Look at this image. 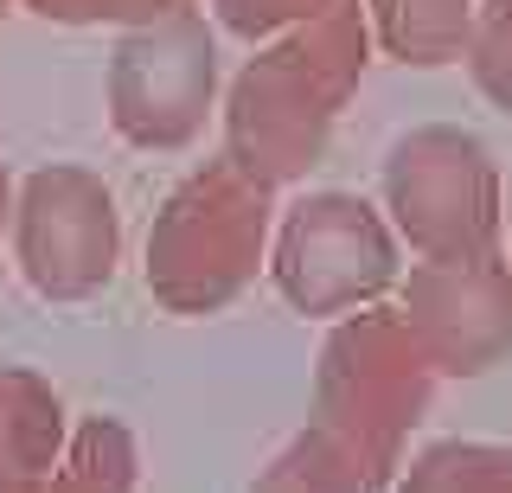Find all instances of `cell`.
Segmentation results:
<instances>
[{"label": "cell", "mask_w": 512, "mask_h": 493, "mask_svg": "<svg viewBox=\"0 0 512 493\" xmlns=\"http://www.w3.org/2000/svg\"><path fill=\"white\" fill-rule=\"evenodd\" d=\"M365 52H372L365 0H333L314 20L288 26L269 52H256L237 71L224 97V161L269 193L308 180L346 97L365 77Z\"/></svg>", "instance_id": "1"}, {"label": "cell", "mask_w": 512, "mask_h": 493, "mask_svg": "<svg viewBox=\"0 0 512 493\" xmlns=\"http://www.w3.org/2000/svg\"><path fill=\"white\" fill-rule=\"evenodd\" d=\"M436 365L397 321V308H352L327 333L314 365V429H327L340 449L365 468L372 493L404 468V442L423 423Z\"/></svg>", "instance_id": "2"}, {"label": "cell", "mask_w": 512, "mask_h": 493, "mask_svg": "<svg viewBox=\"0 0 512 493\" xmlns=\"http://www.w3.org/2000/svg\"><path fill=\"white\" fill-rule=\"evenodd\" d=\"M269 186L231 161L192 167L148 231V295L167 314H218L269 257Z\"/></svg>", "instance_id": "3"}, {"label": "cell", "mask_w": 512, "mask_h": 493, "mask_svg": "<svg viewBox=\"0 0 512 493\" xmlns=\"http://www.w3.org/2000/svg\"><path fill=\"white\" fill-rule=\"evenodd\" d=\"M384 212L416 257H480L500 237V173L468 129H410L384 154Z\"/></svg>", "instance_id": "4"}, {"label": "cell", "mask_w": 512, "mask_h": 493, "mask_svg": "<svg viewBox=\"0 0 512 493\" xmlns=\"http://www.w3.org/2000/svg\"><path fill=\"white\" fill-rule=\"evenodd\" d=\"M218 97V39L205 13H160L128 26L109 52V122L122 141L154 154L186 148Z\"/></svg>", "instance_id": "5"}, {"label": "cell", "mask_w": 512, "mask_h": 493, "mask_svg": "<svg viewBox=\"0 0 512 493\" xmlns=\"http://www.w3.org/2000/svg\"><path fill=\"white\" fill-rule=\"evenodd\" d=\"M269 276L295 314H352L397 282V237L359 193H308L288 205Z\"/></svg>", "instance_id": "6"}, {"label": "cell", "mask_w": 512, "mask_h": 493, "mask_svg": "<svg viewBox=\"0 0 512 493\" xmlns=\"http://www.w3.org/2000/svg\"><path fill=\"white\" fill-rule=\"evenodd\" d=\"M13 257L45 301H84L116 276L122 218L90 167H39L13 199Z\"/></svg>", "instance_id": "7"}, {"label": "cell", "mask_w": 512, "mask_h": 493, "mask_svg": "<svg viewBox=\"0 0 512 493\" xmlns=\"http://www.w3.org/2000/svg\"><path fill=\"white\" fill-rule=\"evenodd\" d=\"M397 321L448 378H480L512 353V263L480 257H423L404 276Z\"/></svg>", "instance_id": "8"}, {"label": "cell", "mask_w": 512, "mask_h": 493, "mask_svg": "<svg viewBox=\"0 0 512 493\" xmlns=\"http://www.w3.org/2000/svg\"><path fill=\"white\" fill-rule=\"evenodd\" d=\"M64 404L26 365H0V481L7 474H45L64 455Z\"/></svg>", "instance_id": "9"}, {"label": "cell", "mask_w": 512, "mask_h": 493, "mask_svg": "<svg viewBox=\"0 0 512 493\" xmlns=\"http://www.w3.org/2000/svg\"><path fill=\"white\" fill-rule=\"evenodd\" d=\"M365 26L391 58H404L416 71L455 65L468 52L474 0H365Z\"/></svg>", "instance_id": "10"}, {"label": "cell", "mask_w": 512, "mask_h": 493, "mask_svg": "<svg viewBox=\"0 0 512 493\" xmlns=\"http://www.w3.org/2000/svg\"><path fill=\"white\" fill-rule=\"evenodd\" d=\"M250 493H372V481H365V468L327 436V429L308 423L263 474H256Z\"/></svg>", "instance_id": "11"}, {"label": "cell", "mask_w": 512, "mask_h": 493, "mask_svg": "<svg viewBox=\"0 0 512 493\" xmlns=\"http://www.w3.org/2000/svg\"><path fill=\"white\" fill-rule=\"evenodd\" d=\"M397 493H512V449H500V442H436L404 468Z\"/></svg>", "instance_id": "12"}, {"label": "cell", "mask_w": 512, "mask_h": 493, "mask_svg": "<svg viewBox=\"0 0 512 493\" xmlns=\"http://www.w3.org/2000/svg\"><path fill=\"white\" fill-rule=\"evenodd\" d=\"M64 468L84 474L96 493H135V436L116 417H84L64 436Z\"/></svg>", "instance_id": "13"}, {"label": "cell", "mask_w": 512, "mask_h": 493, "mask_svg": "<svg viewBox=\"0 0 512 493\" xmlns=\"http://www.w3.org/2000/svg\"><path fill=\"white\" fill-rule=\"evenodd\" d=\"M468 71L480 84V97L512 109V0H480L474 26H468Z\"/></svg>", "instance_id": "14"}, {"label": "cell", "mask_w": 512, "mask_h": 493, "mask_svg": "<svg viewBox=\"0 0 512 493\" xmlns=\"http://www.w3.org/2000/svg\"><path fill=\"white\" fill-rule=\"evenodd\" d=\"M26 7L52 26H141V20L192 7V0H26Z\"/></svg>", "instance_id": "15"}, {"label": "cell", "mask_w": 512, "mask_h": 493, "mask_svg": "<svg viewBox=\"0 0 512 493\" xmlns=\"http://www.w3.org/2000/svg\"><path fill=\"white\" fill-rule=\"evenodd\" d=\"M224 33L237 39H269V33H288V26L314 20L320 7H333V0H212Z\"/></svg>", "instance_id": "16"}, {"label": "cell", "mask_w": 512, "mask_h": 493, "mask_svg": "<svg viewBox=\"0 0 512 493\" xmlns=\"http://www.w3.org/2000/svg\"><path fill=\"white\" fill-rule=\"evenodd\" d=\"M0 493H96V487L58 461V468H45V474H7V481H0Z\"/></svg>", "instance_id": "17"}, {"label": "cell", "mask_w": 512, "mask_h": 493, "mask_svg": "<svg viewBox=\"0 0 512 493\" xmlns=\"http://www.w3.org/2000/svg\"><path fill=\"white\" fill-rule=\"evenodd\" d=\"M7 212H13V186H7V161H0V231H7Z\"/></svg>", "instance_id": "18"}, {"label": "cell", "mask_w": 512, "mask_h": 493, "mask_svg": "<svg viewBox=\"0 0 512 493\" xmlns=\"http://www.w3.org/2000/svg\"><path fill=\"white\" fill-rule=\"evenodd\" d=\"M13 7H26V0H0V20H7V13H13Z\"/></svg>", "instance_id": "19"}]
</instances>
